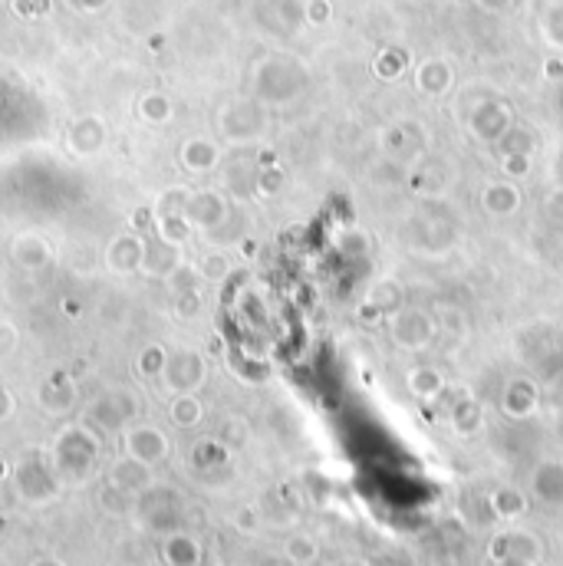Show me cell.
Returning a JSON list of instances; mask_svg holds the SVG:
<instances>
[{"mask_svg": "<svg viewBox=\"0 0 563 566\" xmlns=\"http://www.w3.org/2000/svg\"><path fill=\"white\" fill-rule=\"evenodd\" d=\"M481 208L494 214V218H511L521 208V191H517L514 181H488V185L481 188Z\"/></svg>", "mask_w": 563, "mask_h": 566, "instance_id": "cell-4", "label": "cell"}, {"mask_svg": "<svg viewBox=\"0 0 563 566\" xmlns=\"http://www.w3.org/2000/svg\"><path fill=\"white\" fill-rule=\"evenodd\" d=\"M412 386H415V392H419V395H429V386L438 389V376L432 369H415L412 372Z\"/></svg>", "mask_w": 563, "mask_h": 566, "instance_id": "cell-11", "label": "cell"}, {"mask_svg": "<svg viewBox=\"0 0 563 566\" xmlns=\"http://www.w3.org/2000/svg\"><path fill=\"white\" fill-rule=\"evenodd\" d=\"M277 7H280V17H284V24L290 30L307 24V0H277Z\"/></svg>", "mask_w": 563, "mask_h": 566, "instance_id": "cell-9", "label": "cell"}, {"mask_svg": "<svg viewBox=\"0 0 563 566\" xmlns=\"http://www.w3.org/2000/svg\"><path fill=\"white\" fill-rule=\"evenodd\" d=\"M494 149H498L504 158L534 155V149H537V135H534V129H527V126H511V129L498 139V145H494Z\"/></svg>", "mask_w": 563, "mask_h": 566, "instance_id": "cell-7", "label": "cell"}, {"mask_svg": "<svg viewBox=\"0 0 563 566\" xmlns=\"http://www.w3.org/2000/svg\"><path fill=\"white\" fill-rule=\"evenodd\" d=\"M544 73H547V79H563V60H560V56H550V60L544 63Z\"/></svg>", "mask_w": 563, "mask_h": 566, "instance_id": "cell-15", "label": "cell"}, {"mask_svg": "<svg viewBox=\"0 0 563 566\" xmlns=\"http://www.w3.org/2000/svg\"><path fill=\"white\" fill-rule=\"evenodd\" d=\"M547 208H550V218H554V221H560V224H563V188H557L554 195H550Z\"/></svg>", "mask_w": 563, "mask_h": 566, "instance_id": "cell-14", "label": "cell"}, {"mask_svg": "<svg viewBox=\"0 0 563 566\" xmlns=\"http://www.w3.org/2000/svg\"><path fill=\"white\" fill-rule=\"evenodd\" d=\"M435 336V320L425 310H396L392 316V339L405 349L429 346Z\"/></svg>", "mask_w": 563, "mask_h": 566, "instance_id": "cell-3", "label": "cell"}, {"mask_svg": "<svg viewBox=\"0 0 563 566\" xmlns=\"http://www.w3.org/2000/svg\"><path fill=\"white\" fill-rule=\"evenodd\" d=\"M257 86H261V93L267 99H274V103H290V99L300 96L303 86H307V70H303L297 60L274 56V60H267L261 66V73H257Z\"/></svg>", "mask_w": 563, "mask_h": 566, "instance_id": "cell-1", "label": "cell"}, {"mask_svg": "<svg viewBox=\"0 0 563 566\" xmlns=\"http://www.w3.org/2000/svg\"><path fill=\"white\" fill-rule=\"evenodd\" d=\"M452 83H455V70L442 56H432V60L419 63V70H415V86L425 96H445Z\"/></svg>", "mask_w": 563, "mask_h": 566, "instance_id": "cell-5", "label": "cell"}, {"mask_svg": "<svg viewBox=\"0 0 563 566\" xmlns=\"http://www.w3.org/2000/svg\"><path fill=\"white\" fill-rule=\"evenodd\" d=\"M504 168H508L511 178H521L527 168H531V155H517V158H504Z\"/></svg>", "mask_w": 563, "mask_h": 566, "instance_id": "cell-12", "label": "cell"}, {"mask_svg": "<svg viewBox=\"0 0 563 566\" xmlns=\"http://www.w3.org/2000/svg\"><path fill=\"white\" fill-rule=\"evenodd\" d=\"M475 4L484 10V14H508L517 0H475Z\"/></svg>", "mask_w": 563, "mask_h": 566, "instance_id": "cell-13", "label": "cell"}, {"mask_svg": "<svg viewBox=\"0 0 563 566\" xmlns=\"http://www.w3.org/2000/svg\"><path fill=\"white\" fill-rule=\"evenodd\" d=\"M514 126V112L508 103L501 99H484L475 109H471V132H475L478 142L498 145V139Z\"/></svg>", "mask_w": 563, "mask_h": 566, "instance_id": "cell-2", "label": "cell"}, {"mask_svg": "<svg viewBox=\"0 0 563 566\" xmlns=\"http://www.w3.org/2000/svg\"><path fill=\"white\" fill-rule=\"evenodd\" d=\"M330 4H326V0H307V24H326V20H330Z\"/></svg>", "mask_w": 563, "mask_h": 566, "instance_id": "cell-10", "label": "cell"}, {"mask_svg": "<svg viewBox=\"0 0 563 566\" xmlns=\"http://www.w3.org/2000/svg\"><path fill=\"white\" fill-rule=\"evenodd\" d=\"M537 30H540V40H544L550 50L563 53V0L544 4V10H540L537 17Z\"/></svg>", "mask_w": 563, "mask_h": 566, "instance_id": "cell-6", "label": "cell"}, {"mask_svg": "<svg viewBox=\"0 0 563 566\" xmlns=\"http://www.w3.org/2000/svg\"><path fill=\"white\" fill-rule=\"evenodd\" d=\"M405 66H409V56H405L399 47H389V50H382L376 56L373 70H376L379 79H399L405 73Z\"/></svg>", "mask_w": 563, "mask_h": 566, "instance_id": "cell-8", "label": "cell"}]
</instances>
